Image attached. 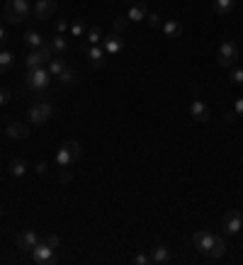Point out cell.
I'll list each match as a JSON object with an SVG mask.
<instances>
[{
  "instance_id": "6da1fadb",
  "label": "cell",
  "mask_w": 243,
  "mask_h": 265,
  "mask_svg": "<svg viewBox=\"0 0 243 265\" xmlns=\"http://www.w3.org/2000/svg\"><path fill=\"white\" fill-rule=\"evenodd\" d=\"M25 83H27V88H32L34 93H44V90L49 88V83H51V73H49V69H44V66H39V69H27Z\"/></svg>"
},
{
  "instance_id": "7a4b0ae2",
  "label": "cell",
  "mask_w": 243,
  "mask_h": 265,
  "mask_svg": "<svg viewBox=\"0 0 243 265\" xmlns=\"http://www.w3.org/2000/svg\"><path fill=\"white\" fill-rule=\"evenodd\" d=\"M216 61L221 69H233L238 63V44L231 42V39H224L219 51H216Z\"/></svg>"
},
{
  "instance_id": "3957f363",
  "label": "cell",
  "mask_w": 243,
  "mask_h": 265,
  "mask_svg": "<svg viewBox=\"0 0 243 265\" xmlns=\"http://www.w3.org/2000/svg\"><path fill=\"white\" fill-rule=\"evenodd\" d=\"M81 156H83V149L76 141H64L61 149H58V154H56V163L61 168H66L71 163H76V161H81Z\"/></svg>"
},
{
  "instance_id": "277c9868",
  "label": "cell",
  "mask_w": 243,
  "mask_h": 265,
  "mask_svg": "<svg viewBox=\"0 0 243 265\" xmlns=\"http://www.w3.org/2000/svg\"><path fill=\"white\" fill-rule=\"evenodd\" d=\"M27 15H29L27 0H8V3H5V20H8L10 25L22 22Z\"/></svg>"
},
{
  "instance_id": "5b68a950",
  "label": "cell",
  "mask_w": 243,
  "mask_h": 265,
  "mask_svg": "<svg viewBox=\"0 0 243 265\" xmlns=\"http://www.w3.org/2000/svg\"><path fill=\"white\" fill-rule=\"evenodd\" d=\"M51 58H54L51 46L44 44L41 49H32V51L25 56V63H27V69H39V66H44V63H49Z\"/></svg>"
},
{
  "instance_id": "8992f818",
  "label": "cell",
  "mask_w": 243,
  "mask_h": 265,
  "mask_svg": "<svg viewBox=\"0 0 243 265\" xmlns=\"http://www.w3.org/2000/svg\"><path fill=\"white\" fill-rule=\"evenodd\" d=\"M51 114H54V107H51L49 102H37V105H32V107H29L27 119L34 126H41L44 122H49V119H51Z\"/></svg>"
},
{
  "instance_id": "52a82bcc",
  "label": "cell",
  "mask_w": 243,
  "mask_h": 265,
  "mask_svg": "<svg viewBox=\"0 0 243 265\" xmlns=\"http://www.w3.org/2000/svg\"><path fill=\"white\" fill-rule=\"evenodd\" d=\"M32 258H34V263H39V265H54L56 260H58V255H56V248L46 246L41 238H39V243L32 248Z\"/></svg>"
},
{
  "instance_id": "ba28073f",
  "label": "cell",
  "mask_w": 243,
  "mask_h": 265,
  "mask_svg": "<svg viewBox=\"0 0 243 265\" xmlns=\"http://www.w3.org/2000/svg\"><path fill=\"white\" fill-rule=\"evenodd\" d=\"M243 229V214L238 210H231L224 214V234H229V236H233V234H238Z\"/></svg>"
},
{
  "instance_id": "9c48e42d",
  "label": "cell",
  "mask_w": 243,
  "mask_h": 265,
  "mask_svg": "<svg viewBox=\"0 0 243 265\" xmlns=\"http://www.w3.org/2000/svg\"><path fill=\"white\" fill-rule=\"evenodd\" d=\"M192 243H195V248L200 253H209V248H212V243H214V234L212 231H197L195 236H192Z\"/></svg>"
},
{
  "instance_id": "30bf717a",
  "label": "cell",
  "mask_w": 243,
  "mask_h": 265,
  "mask_svg": "<svg viewBox=\"0 0 243 265\" xmlns=\"http://www.w3.org/2000/svg\"><path fill=\"white\" fill-rule=\"evenodd\" d=\"M85 56H88V61H90L93 69H102V66H105V49H102L100 44L85 46Z\"/></svg>"
},
{
  "instance_id": "8fae6325",
  "label": "cell",
  "mask_w": 243,
  "mask_h": 265,
  "mask_svg": "<svg viewBox=\"0 0 243 265\" xmlns=\"http://www.w3.org/2000/svg\"><path fill=\"white\" fill-rule=\"evenodd\" d=\"M190 114H192V119H197V122H202V124L212 119V112H209V107H207V105H204L200 98L190 105Z\"/></svg>"
},
{
  "instance_id": "7c38bea8",
  "label": "cell",
  "mask_w": 243,
  "mask_h": 265,
  "mask_svg": "<svg viewBox=\"0 0 243 265\" xmlns=\"http://www.w3.org/2000/svg\"><path fill=\"white\" fill-rule=\"evenodd\" d=\"M102 49H105V54H119L122 49H124V39H122V34H107L105 39H102Z\"/></svg>"
},
{
  "instance_id": "4fadbf2b",
  "label": "cell",
  "mask_w": 243,
  "mask_h": 265,
  "mask_svg": "<svg viewBox=\"0 0 243 265\" xmlns=\"http://www.w3.org/2000/svg\"><path fill=\"white\" fill-rule=\"evenodd\" d=\"M56 13V0H37L34 5V17L37 20H49Z\"/></svg>"
},
{
  "instance_id": "5bb4252c",
  "label": "cell",
  "mask_w": 243,
  "mask_h": 265,
  "mask_svg": "<svg viewBox=\"0 0 243 265\" xmlns=\"http://www.w3.org/2000/svg\"><path fill=\"white\" fill-rule=\"evenodd\" d=\"M5 137H10V139H15V141L27 139V137H29V126L22 124V122H10V124L5 126Z\"/></svg>"
},
{
  "instance_id": "9a60e30c",
  "label": "cell",
  "mask_w": 243,
  "mask_h": 265,
  "mask_svg": "<svg viewBox=\"0 0 243 265\" xmlns=\"http://www.w3.org/2000/svg\"><path fill=\"white\" fill-rule=\"evenodd\" d=\"M15 241H17V246H20L22 251H32V248L39 243V236H37L34 231H29V229H27V231L17 234V238H15Z\"/></svg>"
},
{
  "instance_id": "2e32d148",
  "label": "cell",
  "mask_w": 243,
  "mask_h": 265,
  "mask_svg": "<svg viewBox=\"0 0 243 265\" xmlns=\"http://www.w3.org/2000/svg\"><path fill=\"white\" fill-rule=\"evenodd\" d=\"M146 15H149V8H146V0H141V3H134L132 5V10H129V20H134V22H141V20H146Z\"/></svg>"
},
{
  "instance_id": "e0dca14e",
  "label": "cell",
  "mask_w": 243,
  "mask_h": 265,
  "mask_svg": "<svg viewBox=\"0 0 243 265\" xmlns=\"http://www.w3.org/2000/svg\"><path fill=\"white\" fill-rule=\"evenodd\" d=\"M229 251V243H226V238H221V236H214V243H212V248H209V258H221L224 253Z\"/></svg>"
},
{
  "instance_id": "ac0fdd59",
  "label": "cell",
  "mask_w": 243,
  "mask_h": 265,
  "mask_svg": "<svg viewBox=\"0 0 243 265\" xmlns=\"http://www.w3.org/2000/svg\"><path fill=\"white\" fill-rule=\"evenodd\" d=\"M25 46H29V49H41L44 46V37H41L37 29H29V32H25Z\"/></svg>"
},
{
  "instance_id": "d6986e66",
  "label": "cell",
  "mask_w": 243,
  "mask_h": 265,
  "mask_svg": "<svg viewBox=\"0 0 243 265\" xmlns=\"http://www.w3.org/2000/svg\"><path fill=\"white\" fill-rule=\"evenodd\" d=\"M163 34L168 37V39H175L183 34V25L177 22V20H165L163 22Z\"/></svg>"
},
{
  "instance_id": "ffe728a7",
  "label": "cell",
  "mask_w": 243,
  "mask_h": 265,
  "mask_svg": "<svg viewBox=\"0 0 243 265\" xmlns=\"http://www.w3.org/2000/svg\"><path fill=\"white\" fill-rule=\"evenodd\" d=\"M168 260H170V251H168L165 246H156L153 253H151V263L163 265V263H168Z\"/></svg>"
},
{
  "instance_id": "44dd1931",
  "label": "cell",
  "mask_w": 243,
  "mask_h": 265,
  "mask_svg": "<svg viewBox=\"0 0 243 265\" xmlns=\"http://www.w3.org/2000/svg\"><path fill=\"white\" fill-rule=\"evenodd\" d=\"M49 46H51V51H54V56H64L68 51V42L61 37V34H56L54 39L49 42Z\"/></svg>"
},
{
  "instance_id": "7402d4cb",
  "label": "cell",
  "mask_w": 243,
  "mask_h": 265,
  "mask_svg": "<svg viewBox=\"0 0 243 265\" xmlns=\"http://www.w3.org/2000/svg\"><path fill=\"white\" fill-rule=\"evenodd\" d=\"M25 173H27V161L25 158H15L10 163V175L13 178H25Z\"/></svg>"
},
{
  "instance_id": "603a6c76",
  "label": "cell",
  "mask_w": 243,
  "mask_h": 265,
  "mask_svg": "<svg viewBox=\"0 0 243 265\" xmlns=\"http://www.w3.org/2000/svg\"><path fill=\"white\" fill-rule=\"evenodd\" d=\"M76 81H78V73H76L73 69H68V66L61 71V76H58V83L61 85H73Z\"/></svg>"
},
{
  "instance_id": "cb8c5ba5",
  "label": "cell",
  "mask_w": 243,
  "mask_h": 265,
  "mask_svg": "<svg viewBox=\"0 0 243 265\" xmlns=\"http://www.w3.org/2000/svg\"><path fill=\"white\" fill-rule=\"evenodd\" d=\"M85 39H88V44L90 46H95V44H100L105 37H102V29L100 27H88V32H85Z\"/></svg>"
},
{
  "instance_id": "d4e9b609",
  "label": "cell",
  "mask_w": 243,
  "mask_h": 265,
  "mask_svg": "<svg viewBox=\"0 0 243 265\" xmlns=\"http://www.w3.org/2000/svg\"><path fill=\"white\" fill-rule=\"evenodd\" d=\"M236 5V0H214V10L219 15H229Z\"/></svg>"
},
{
  "instance_id": "484cf974",
  "label": "cell",
  "mask_w": 243,
  "mask_h": 265,
  "mask_svg": "<svg viewBox=\"0 0 243 265\" xmlns=\"http://www.w3.org/2000/svg\"><path fill=\"white\" fill-rule=\"evenodd\" d=\"M64 69H66V61H64V58H51V61H49V73H51V78H58Z\"/></svg>"
},
{
  "instance_id": "4316f807",
  "label": "cell",
  "mask_w": 243,
  "mask_h": 265,
  "mask_svg": "<svg viewBox=\"0 0 243 265\" xmlns=\"http://www.w3.org/2000/svg\"><path fill=\"white\" fill-rule=\"evenodd\" d=\"M13 63H15V56L10 51H0V73H5Z\"/></svg>"
},
{
  "instance_id": "83f0119b",
  "label": "cell",
  "mask_w": 243,
  "mask_h": 265,
  "mask_svg": "<svg viewBox=\"0 0 243 265\" xmlns=\"http://www.w3.org/2000/svg\"><path fill=\"white\" fill-rule=\"evenodd\" d=\"M88 32V25H85V20H76L73 25H71V34L73 37H83Z\"/></svg>"
},
{
  "instance_id": "f1b7e54d",
  "label": "cell",
  "mask_w": 243,
  "mask_h": 265,
  "mask_svg": "<svg viewBox=\"0 0 243 265\" xmlns=\"http://www.w3.org/2000/svg\"><path fill=\"white\" fill-rule=\"evenodd\" d=\"M127 25H129V17H117V20H114V25H112L114 34H122V32L127 29Z\"/></svg>"
},
{
  "instance_id": "f546056e",
  "label": "cell",
  "mask_w": 243,
  "mask_h": 265,
  "mask_svg": "<svg viewBox=\"0 0 243 265\" xmlns=\"http://www.w3.org/2000/svg\"><path fill=\"white\" fill-rule=\"evenodd\" d=\"M41 241H44L46 246H51V248H58V243H61V238L56 236V234H46V236L41 238Z\"/></svg>"
},
{
  "instance_id": "4dcf8cb0",
  "label": "cell",
  "mask_w": 243,
  "mask_h": 265,
  "mask_svg": "<svg viewBox=\"0 0 243 265\" xmlns=\"http://www.w3.org/2000/svg\"><path fill=\"white\" fill-rule=\"evenodd\" d=\"M231 83L243 85V69H233V71H231Z\"/></svg>"
},
{
  "instance_id": "1f68e13d",
  "label": "cell",
  "mask_w": 243,
  "mask_h": 265,
  "mask_svg": "<svg viewBox=\"0 0 243 265\" xmlns=\"http://www.w3.org/2000/svg\"><path fill=\"white\" fill-rule=\"evenodd\" d=\"M146 22H149L151 27H161V15L149 13V15H146Z\"/></svg>"
},
{
  "instance_id": "d6a6232c",
  "label": "cell",
  "mask_w": 243,
  "mask_h": 265,
  "mask_svg": "<svg viewBox=\"0 0 243 265\" xmlns=\"http://www.w3.org/2000/svg\"><path fill=\"white\" fill-rule=\"evenodd\" d=\"M134 263L136 265H149L151 263V255H146V253H139V255H134Z\"/></svg>"
},
{
  "instance_id": "836d02e7",
  "label": "cell",
  "mask_w": 243,
  "mask_h": 265,
  "mask_svg": "<svg viewBox=\"0 0 243 265\" xmlns=\"http://www.w3.org/2000/svg\"><path fill=\"white\" fill-rule=\"evenodd\" d=\"M71 180H73V173L68 170V166H66V168H61V182L66 185V182H71Z\"/></svg>"
},
{
  "instance_id": "e575fe53",
  "label": "cell",
  "mask_w": 243,
  "mask_h": 265,
  "mask_svg": "<svg viewBox=\"0 0 243 265\" xmlns=\"http://www.w3.org/2000/svg\"><path fill=\"white\" fill-rule=\"evenodd\" d=\"M34 170H37V175H44V173L49 170V166H46V161H37V163H34Z\"/></svg>"
},
{
  "instance_id": "d590c367",
  "label": "cell",
  "mask_w": 243,
  "mask_h": 265,
  "mask_svg": "<svg viewBox=\"0 0 243 265\" xmlns=\"http://www.w3.org/2000/svg\"><path fill=\"white\" fill-rule=\"evenodd\" d=\"M54 29H56V32H58V34H64V32H66V29H68L66 20H56V22H54Z\"/></svg>"
},
{
  "instance_id": "8d00e7d4",
  "label": "cell",
  "mask_w": 243,
  "mask_h": 265,
  "mask_svg": "<svg viewBox=\"0 0 243 265\" xmlns=\"http://www.w3.org/2000/svg\"><path fill=\"white\" fill-rule=\"evenodd\" d=\"M8 100H10V90H5V88H0V107H3V105H5Z\"/></svg>"
},
{
  "instance_id": "74e56055",
  "label": "cell",
  "mask_w": 243,
  "mask_h": 265,
  "mask_svg": "<svg viewBox=\"0 0 243 265\" xmlns=\"http://www.w3.org/2000/svg\"><path fill=\"white\" fill-rule=\"evenodd\" d=\"M233 112H236L238 117H243V98L236 100V107H233Z\"/></svg>"
},
{
  "instance_id": "f35d334b",
  "label": "cell",
  "mask_w": 243,
  "mask_h": 265,
  "mask_svg": "<svg viewBox=\"0 0 243 265\" xmlns=\"http://www.w3.org/2000/svg\"><path fill=\"white\" fill-rule=\"evenodd\" d=\"M236 117H238V114H236V112H226V114H224V119H226V122H236Z\"/></svg>"
},
{
  "instance_id": "ab89813d",
  "label": "cell",
  "mask_w": 243,
  "mask_h": 265,
  "mask_svg": "<svg viewBox=\"0 0 243 265\" xmlns=\"http://www.w3.org/2000/svg\"><path fill=\"white\" fill-rule=\"evenodd\" d=\"M5 39H8V34H5V29L0 27V46H5Z\"/></svg>"
},
{
  "instance_id": "60d3db41",
  "label": "cell",
  "mask_w": 243,
  "mask_h": 265,
  "mask_svg": "<svg viewBox=\"0 0 243 265\" xmlns=\"http://www.w3.org/2000/svg\"><path fill=\"white\" fill-rule=\"evenodd\" d=\"M127 3H132V5H134V3H141V0H127Z\"/></svg>"
},
{
  "instance_id": "b9f144b4",
  "label": "cell",
  "mask_w": 243,
  "mask_h": 265,
  "mask_svg": "<svg viewBox=\"0 0 243 265\" xmlns=\"http://www.w3.org/2000/svg\"><path fill=\"white\" fill-rule=\"evenodd\" d=\"M0 214H3V210H0Z\"/></svg>"
}]
</instances>
